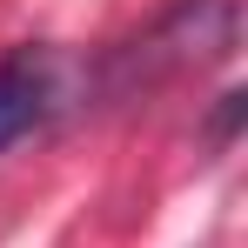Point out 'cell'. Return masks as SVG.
Returning a JSON list of instances; mask_svg holds the SVG:
<instances>
[{
	"label": "cell",
	"instance_id": "cell-1",
	"mask_svg": "<svg viewBox=\"0 0 248 248\" xmlns=\"http://www.w3.org/2000/svg\"><path fill=\"white\" fill-rule=\"evenodd\" d=\"M54 101H61V67H54L47 47L0 54V155L34 134V127L54 114Z\"/></svg>",
	"mask_w": 248,
	"mask_h": 248
}]
</instances>
